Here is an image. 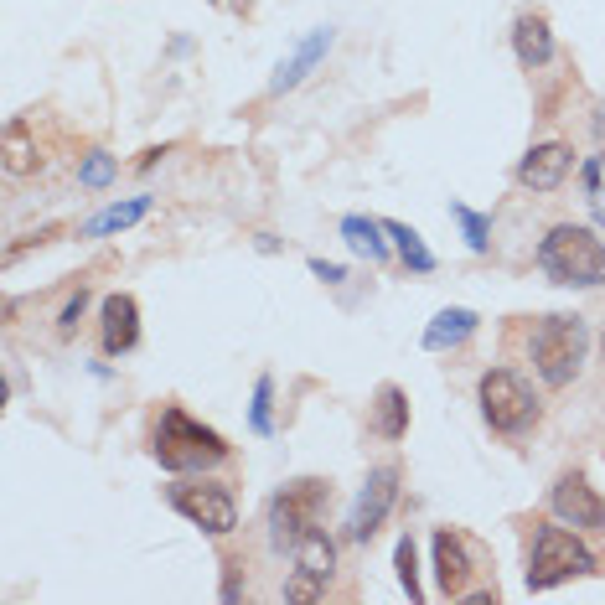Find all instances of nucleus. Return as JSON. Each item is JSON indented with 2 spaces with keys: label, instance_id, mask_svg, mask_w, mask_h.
I'll use <instances>...</instances> for the list:
<instances>
[{
  "label": "nucleus",
  "instance_id": "obj_1",
  "mask_svg": "<svg viewBox=\"0 0 605 605\" xmlns=\"http://www.w3.org/2000/svg\"><path fill=\"white\" fill-rule=\"evenodd\" d=\"M150 456H156L166 471L176 476H192V471H213L233 456V445L213 430L202 425V419H192L181 404H166L156 414V430H150Z\"/></svg>",
  "mask_w": 605,
  "mask_h": 605
},
{
  "label": "nucleus",
  "instance_id": "obj_2",
  "mask_svg": "<svg viewBox=\"0 0 605 605\" xmlns=\"http://www.w3.org/2000/svg\"><path fill=\"white\" fill-rule=\"evenodd\" d=\"M538 269L554 285L600 290L605 285V244L580 223H554L549 233L538 238Z\"/></svg>",
  "mask_w": 605,
  "mask_h": 605
},
{
  "label": "nucleus",
  "instance_id": "obj_3",
  "mask_svg": "<svg viewBox=\"0 0 605 605\" xmlns=\"http://www.w3.org/2000/svg\"><path fill=\"white\" fill-rule=\"evenodd\" d=\"M585 347H590V326H585V316H574V311H554V316H543V321L528 331L533 373L549 383V388H564V383L580 378Z\"/></svg>",
  "mask_w": 605,
  "mask_h": 605
},
{
  "label": "nucleus",
  "instance_id": "obj_4",
  "mask_svg": "<svg viewBox=\"0 0 605 605\" xmlns=\"http://www.w3.org/2000/svg\"><path fill=\"white\" fill-rule=\"evenodd\" d=\"M580 574H600V559L590 554V543L580 528L569 533V523H538L533 549H528V590H554Z\"/></svg>",
  "mask_w": 605,
  "mask_h": 605
},
{
  "label": "nucleus",
  "instance_id": "obj_5",
  "mask_svg": "<svg viewBox=\"0 0 605 605\" xmlns=\"http://www.w3.org/2000/svg\"><path fill=\"white\" fill-rule=\"evenodd\" d=\"M476 404L481 419L497 430V435H523L533 419H538V399H533V383L512 368H487L476 378Z\"/></svg>",
  "mask_w": 605,
  "mask_h": 605
},
{
  "label": "nucleus",
  "instance_id": "obj_6",
  "mask_svg": "<svg viewBox=\"0 0 605 605\" xmlns=\"http://www.w3.org/2000/svg\"><path fill=\"white\" fill-rule=\"evenodd\" d=\"M166 502L187 518L192 528L213 533V538H228L238 528V502L228 487H218V481H171L166 487Z\"/></svg>",
  "mask_w": 605,
  "mask_h": 605
},
{
  "label": "nucleus",
  "instance_id": "obj_7",
  "mask_svg": "<svg viewBox=\"0 0 605 605\" xmlns=\"http://www.w3.org/2000/svg\"><path fill=\"white\" fill-rule=\"evenodd\" d=\"M326 497H331V487L316 481V476H300V481H290L285 492H275V502H269V533H275L280 549H290L300 533L321 523V502Z\"/></svg>",
  "mask_w": 605,
  "mask_h": 605
},
{
  "label": "nucleus",
  "instance_id": "obj_8",
  "mask_svg": "<svg viewBox=\"0 0 605 605\" xmlns=\"http://www.w3.org/2000/svg\"><path fill=\"white\" fill-rule=\"evenodd\" d=\"M399 481H404L399 461H383V466L368 471V481H362V492H357V502H352V518H347V538H352V543H368V538L388 523L393 502H399Z\"/></svg>",
  "mask_w": 605,
  "mask_h": 605
},
{
  "label": "nucleus",
  "instance_id": "obj_9",
  "mask_svg": "<svg viewBox=\"0 0 605 605\" xmlns=\"http://www.w3.org/2000/svg\"><path fill=\"white\" fill-rule=\"evenodd\" d=\"M549 507H554L559 523L580 528V533H600L605 528V497L590 487L585 471H564L554 481V492H549Z\"/></svg>",
  "mask_w": 605,
  "mask_h": 605
},
{
  "label": "nucleus",
  "instance_id": "obj_10",
  "mask_svg": "<svg viewBox=\"0 0 605 605\" xmlns=\"http://www.w3.org/2000/svg\"><path fill=\"white\" fill-rule=\"evenodd\" d=\"M99 342H104L109 357H125L140 342V306H135V295L114 290V295L99 300Z\"/></svg>",
  "mask_w": 605,
  "mask_h": 605
},
{
  "label": "nucleus",
  "instance_id": "obj_11",
  "mask_svg": "<svg viewBox=\"0 0 605 605\" xmlns=\"http://www.w3.org/2000/svg\"><path fill=\"white\" fill-rule=\"evenodd\" d=\"M430 554H435V590L440 595H466V580H471V543H466V533L435 528Z\"/></svg>",
  "mask_w": 605,
  "mask_h": 605
},
{
  "label": "nucleus",
  "instance_id": "obj_12",
  "mask_svg": "<svg viewBox=\"0 0 605 605\" xmlns=\"http://www.w3.org/2000/svg\"><path fill=\"white\" fill-rule=\"evenodd\" d=\"M574 171V150L564 140H549V145H533L528 156L518 161V181L528 192H554L564 187V176Z\"/></svg>",
  "mask_w": 605,
  "mask_h": 605
},
{
  "label": "nucleus",
  "instance_id": "obj_13",
  "mask_svg": "<svg viewBox=\"0 0 605 605\" xmlns=\"http://www.w3.org/2000/svg\"><path fill=\"white\" fill-rule=\"evenodd\" d=\"M326 52H331V26H316V32L275 68V78H269V94H290V88H300V83L316 73V63H321Z\"/></svg>",
  "mask_w": 605,
  "mask_h": 605
},
{
  "label": "nucleus",
  "instance_id": "obj_14",
  "mask_svg": "<svg viewBox=\"0 0 605 605\" xmlns=\"http://www.w3.org/2000/svg\"><path fill=\"white\" fill-rule=\"evenodd\" d=\"M512 52H518V63L533 73V68H549L554 63V32H549V16L543 11H523L512 21Z\"/></svg>",
  "mask_w": 605,
  "mask_h": 605
},
{
  "label": "nucleus",
  "instance_id": "obj_15",
  "mask_svg": "<svg viewBox=\"0 0 605 605\" xmlns=\"http://www.w3.org/2000/svg\"><path fill=\"white\" fill-rule=\"evenodd\" d=\"M373 435H383V440H404L409 435V393L399 388V383H378V393H373Z\"/></svg>",
  "mask_w": 605,
  "mask_h": 605
},
{
  "label": "nucleus",
  "instance_id": "obj_16",
  "mask_svg": "<svg viewBox=\"0 0 605 605\" xmlns=\"http://www.w3.org/2000/svg\"><path fill=\"white\" fill-rule=\"evenodd\" d=\"M290 559H295V569L316 574V580H331V574H337V543H331L326 528L316 523V528H306L290 543Z\"/></svg>",
  "mask_w": 605,
  "mask_h": 605
},
{
  "label": "nucleus",
  "instance_id": "obj_17",
  "mask_svg": "<svg viewBox=\"0 0 605 605\" xmlns=\"http://www.w3.org/2000/svg\"><path fill=\"white\" fill-rule=\"evenodd\" d=\"M150 207H156V197H125V202H109L104 213H94L78 233L83 238H109V233H125V228H135L140 218H150Z\"/></svg>",
  "mask_w": 605,
  "mask_h": 605
},
{
  "label": "nucleus",
  "instance_id": "obj_18",
  "mask_svg": "<svg viewBox=\"0 0 605 605\" xmlns=\"http://www.w3.org/2000/svg\"><path fill=\"white\" fill-rule=\"evenodd\" d=\"M481 326V316L476 311H466V306H445L430 326H425V352H445V347H461L471 331Z\"/></svg>",
  "mask_w": 605,
  "mask_h": 605
},
{
  "label": "nucleus",
  "instance_id": "obj_19",
  "mask_svg": "<svg viewBox=\"0 0 605 605\" xmlns=\"http://www.w3.org/2000/svg\"><path fill=\"white\" fill-rule=\"evenodd\" d=\"M383 223H373V218H362V213H352V218H342V238H347V249L352 254H362L368 264H383L388 259V244H383Z\"/></svg>",
  "mask_w": 605,
  "mask_h": 605
},
{
  "label": "nucleus",
  "instance_id": "obj_20",
  "mask_svg": "<svg viewBox=\"0 0 605 605\" xmlns=\"http://www.w3.org/2000/svg\"><path fill=\"white\" fill-rule=\"evenodd\" d=\"M388 228V238H393V249H399V259L414 269V275H430V269H435V254L425 249V238H419L409 223H383Z\"/></svg>",
  "mask_w": 605,
  "mask_h": 605
},
{
  "label": "nucleus",
  "instance_id": "obj_21",
  "mask_svg": "<svg viewBox=\"0 0 605 605\" xmlns=\"http://www.w3.org/2000/svg\"><path fill=\"white\" fill-rule=\"evenodd\" d=\"M450 218L461 223V233H466L471 254H487V249H492V244H487V238H492V218H487V213H471L466 202H450Z\"/></svg>",
  "mask_w": 605,
  "mask_h": 605
},
{
  "label": "nucleus",
  "instance_id": "obj_22",
  "mask_svg": "<svg viewBox=\"0 0 605 605\" xmlns=\"http://www.w3.org/2000/svg\"><path fill=\"white\" fill-rule=\"evenodd\" d=\"M114 176H119V161L109 156V150H88V156L78 161V187H88V192L109 187Z\"/></svg>",
  "mask_w": 605,
  "mask_h": 605
},
{
  "label": "nucleus",
  "instance_id": "obj_23",
  "mask_svg": "<svg viewBox=\"0 0 605 605\" xmlns=\"http://www.w3.org/2000/svg\"><path fill=\"white\" fill-rule=\"evenodd\" d=\"M275 378H259L254 383V404H249V425H254V435H275Z\"/></svg>",
  "mask_w": 605,
  "mask_h": 605
},
{
  "label": "nucleus",
  "instance_id": "obj_24",
  "mask_svg": "<svg viewBox=\"0 0 605 605\" xmlns=\"http://www.w3.org/2000/svg\"><path fill=\"white\" fill-rule=\"evenodd\" d=\"M393 564H399V585L409 600H425V590H419V554H414V538L404 533L399 549H393Z\"/></svg>",
  "mask_w": 605,
  "mask_h": 605
},
{
  "label": "nucleus",
  "instance_id": "obj_25",
  "mask_svg": "<svg viewBox=\"0 0 605 605\" xmlns=\"http://www.w3.org/2000/svg\"><path fill=\"white\" fill-rule=\"evenodd\" d=\"M32 166H37V156L26 150V125H11L6 130V171L21 176V171H32Z\"/></svg>",
  "mask_w": 605,
  "mask_h": 605
},
{
  "label": "nucleus",
  "instance_id": "obj_26",
  "mask_svg": "<svg viewBox=\"0 0 605 605\" xmlns=\"http://www.w3.org/2000/svg\"><path fill=\"white\" fill-rule=\"evenodd\" d=\"M83 311H88V290L78 285V295H73L68 306H63V316H57V337H73V331H78V321H83Z\"/></svg>",
  "mask_w": 605,
  "mask_h": 605
},
{
  "label": "nucleus",
  "instance_id": "obj_27",
  "mask_svg": "<svg viewBox=\"0 0 605 605\" xmlns=\"http://www.w3.org/2000/svg\"><path fill=\"white\" fill-rule=\"evenodd\" d=\"M321 590H326V580H316V574H306V569H295L290 585H285V600H316Z\"/></svg>",
  "mask_w": 605,
  "mask_h": 605
},
{
  "label": "nucleus",
  "instance_id": "obj_28",
  "mask_svg": "<svg viewBox=\"0 0 605 605\" xmlns=\"http://www.w3.org/2000/svg\"><path fill=\"white\" fill-rule=\"evenodd\" d=\"M311 275L326 280V285H342V280H347V269H342V264H326V259H311Z\"/></svg>",
  "mask_w": 605,
  "mask_h": 605
},
{
  "label": "nucleus",
  "instance_id": "obj_29",
  "mask_svg": "<svg viewBox=\"0 0 605 605\" xmlns=\"http://www.w3.org/2000/svg\"><path fill=\"white\" fill-rule=\"evenodd\" d=\"M585 192H590V202H595V192H600V161H585Z\"/></svg>",
  "mask_w": 605,
  "mask_h": 605
},
{
  "label": "nucleus",
  "instance_id": "obj_30",
  "mask_svg": "<svg viewBox=\"0 0 605 605\" xmlns=\"http://www.w3.org/2000/svg\"><path fill=\"white\" fill-rule=\"evenodd\" d=\"M244 585H238V564H228V580H223V600H238Z\"/></svg>",
  "mask_w": 605,
  "mask_h": 605
},
{
  "label": "nucleus",
  "instance_id": "obj_31",
  "mask_svg": "<svg viewBox=\"0 0 605 605\" xmlns=\"http://www.w3.org/2000/svg\"><path fill=\"white\" fill-rule=\"evenodd\" d=\"M600 362H605V331H600Z\"/></svg>",
  "mask_w": 605,
  "mask_h": 605
}]
</instances>
